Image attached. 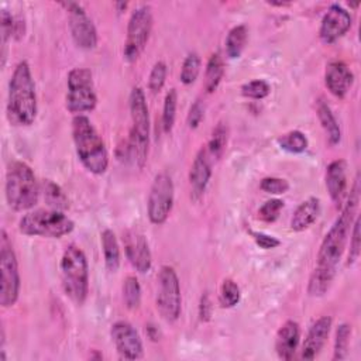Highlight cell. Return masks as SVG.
<instances>
[{
	"label": "cell",
	"instance_id": "1",
	"mask_svg": "<svg viewBox=\"0 0 361 361\" xmlns=\"http://www.w3.org/2000/svg\"><path fill=\"white\" fill-rule=\"evenodd\" d=\"M358 193L360 192L357 179L345 204L341 209V213L326 233L317 251V262L307 282V293L312 298L324 296L336 278L337 267L345 250L351 227L355 219Z\"/></svg>",
	"mask_w": 361,
	"mask_h": 361
},
{
	"label": "cell",
	"instance_id": "2",
	"mask_svg": "<svg viewBox=\"0 0 361 361\" xmlns=\"http://www.w3.org/2000/svg\"><path fill=\"white\" fill-rule=\"evenodd\" d=\"M7 118L14 126H31L38 113L35 83L27 61H20L8 80Z\"/></svg>",
	"mask_w": 361,
	"mask_h": 361
},
{
	"label": "cell",
	"instance_id": "3",
	"mask_svg": "<svg viewBox=\"0 0 361 361\" xmlns=\"http://www.w3.org/2000/svg\"><path fill=\"white\" fill-rule=\"evenodd\" d=\"M72 138L78 159L93 175H103L109 168V152L102 135L85 116L72 120Z\"/></svg>",
	"mask_w": 361,
	"mask_h": 361
},
{
	"label": "cell",
	"instance_id": "4",
	"mask_svg": "<svg viewBox=\"0 0 361 361\" xmlns=\"http://www.w3.org/2000/svg\"><path fill=\"white\" fill-rule=\"evenodd\" d=\"M41 186L32 168L23 161H13L6 172L4 193L10 209L25 212L38 203Z\"/></svg>",
	"mask_w": 361,
	"mask_h": 361
},
{
	"label": "cell",
	"instance_id": "5",
	"mask_svg": "<svg viewBox=\"0 0 361 361\" xmlns=\"http://www.w3.org/2000/svg\"><path fill=\"white\" fill-rule=\"evenodd\" d=\"M131 130L128 135L127 152L135 166L142 168L148 159L149 149V114L144 90L138 86L133 87L128 99Z\"/></svg>",
	"mask_w": 361,
	"mask_h": 361
},
{
	"label": "cell",
	"instance_id": "6",
	"mask_svg": "<svg viewBox=\"0 0 361 361\" xmlns=\"http://www.w3.org/2000/svg\"><path fill=\"white\" fill-rule=\"evenodd\" d=\"M61 281L65 295L76 305H83L89 293V264L85 252L75 244L65 248L61 264Z\"/></svg>",
	"mask_w": 361,
	"mask_h": 361
},
{
	"label": "cell",
	"instance_id": "7",
	"mask_svg": "<svg viewBox=\"0 0 361 361\" xmlns=\"http://www.w3.org/2000/svg\"><path fill=\"white\" fill-rule=\"evenodd\" d=\"M75 228V223L61 210H32L18 221V230L24 235L61 238Z\"/></svg>",
	"mask_w": 361,
	"mask_h": 361
},
{
	"label": "cell",
	"instance_id": "8",
	"mask_svg": "<svg viewBox=\"0 0 361 361\" xmlns=\"http://www.w3.org/2000/svg\"><path fill=\"white\" fill-rule=\"evenodd\" d=\"M68 111L75 116L92 111L97 104V96L93 86V76L87 68H73L66 78Z\"/></svg>",
	"mask_w": 361,
	"mask_h": 361
},
{
	"label": "cell",
	"instance_id": "9",
	"mask_svg": "<svg viewBox=\"0 0 361 361\" xmlns=\"http://www.w3.org/2000/svg\"><path fill=\"white\" fill-rule=\"evenodd\" d=\"M155 305L164 320L173 323L180 316L182 295L176 271L169 265H162L157 276Z\"/></svg>",
	"mask_w": 361,
	"mask_h": 361
},
{
	"label": "cell",
	"instance_id": "10",
	"mask_svg": "<svg viewBox=\"0 0 361 361\" xmlns=\"http://www.w3.org/2000/svg\"><path fill=\"white\" fill-rule=\"evenodd\" d=\"M0 272H1L0 305L3 307H11L16 305L18 299L21 279H20L17 257L6 230H1V237H0Z\"/></svg>",
	"mask_w": 361,
	"mask_h": 361
},
{
	"label": "cell",
	"instance_id": "11",
	"mask_svg": "<svg viewBox=\"0 0 361 361\" xmlns=\"http://www.w3.org/2000/svg\"><path fill=\"white\" fill-rule=\"evenodd\" d=\"M152 30V13L151 7L147 4H142L137 7L127 24V37L124 42L123 56L127 62H135L142 51L145 49V45L149 39Z\"/></svg>",
	"mask_w": 361,
	"mask_h": 361
},
{
	"label": "cell",
	"instance_id": "12",
	"mask_svg": "<svg viewBox=\"0 0 361 361\" xmlns=\"http://www.w3.org/2000/svg\"><path fill=\"white\" fill-rule=\"evenodd\" d=\"M175 186L172 178L166 172L158 173L149 188L147 199V214L152 224H164L173 207Z\"/></svg>",
	"mask_w": 361,
	"mask_h": 361
},
{
	"label": "cell",
	"instance_id": "13",
	"mask_svg": "<svg viewBox=\"0 0 361 361\" xmlns=\"http://www.w3.org/2000/svg\"><path fill=\"white\" fill-rule=\"evenodd\" d=\"M61 6H63L68 11L69 31L75 45L86 51L96 48L97 31L85 8L76 1H62Z\"/></svg>",
	"mask_w": 361,
	"mask_h": 361
},
{
	"label": "cell",
	"instance_id": "14",
	"mask_svg": "<svg viewBox=\"0 0 361 361\" xmlns=\"http://www.w3.org/2000/svg\"><path fill=\"white\" fill-rule=\"evenodd\" d=\"M111 341L121 358L138 360L144 355V345L138 331L124 320H118L111 324L110 329Z\"/></svg>",
	"mask_w": 361,
	"mask_h": 361
},
{
	"label": "cell",
	"instance_id": "15",
	"mask_svg": "<svg viewBox=\"0 0 361 361\" xmlns=\"http://www.w3.org/2000/svg\"><path fill=\"white\" fill-rule=\"evenodd\" d=\"M353 18L350 13L340 4H331L320 21L319 37L322 42L330 45L340 39L351 28Z\"/></svg>",
	"mask_w": 361,
	"mask_h": 361
},
{
	"label": "cell",
	"instance_id": "16",
	"mask_svg": "<svg viewBox=\"0 0 361 361\" xmlns=\"http://www.w3.org/2000/svg\"><path fill=\"white\" fill-rule=\"evenodd\" d=\"M124 250L127 259L140 274H145L151 269L152 255L145 237L134 230H130L124 234Z\"/></svg>",
	"mask_w": 361,
	"mask_h": 361
},
{
	"label": "cell",
	"instance_id": "17",
	"mask_svg": "<svg viewBox=\"0 0 361 361\" xmlns=\"http://www.w3.org/2000/svg\"><path fill=\"white\" fill-rule=\"evenodd\" d=\"M212 178V158L206 148H200L192 162L189 171L190 196L193 200H199L209 185Z\"/></svg>",
	"mask_w": 361,
	"mask_h": 361
},
{
	"label": "cell",
	"instance_id": "18",
	"mask_svg": "<svg viewBox=\"0 0 361 361\" xmlns=\"http://www.w3.org/2000/svg\"><path fill=\"white\" fill-rule=\"evenodd\" d=\"M354 82L351 69L341 61H331L324 71V83L327 90L337 99H344Z\"/></svg>",
	"mask_w": 361,
	"mask_h": 361
},
{
	"label": "cell",
	"instance_id": "19",
	"mask_svg": "<svg viewBox=\"0 0 361 361\" xmlns=\"http://www.w3.org/2000/svg\"><path fill=\"white\" fill-rule=\"evenodd\" d=\"M331 324L333 319L330 316H322L310 326L302 345V358L314 360L319 355L329 338Z\"/></svg>",
	"mask_w": 361,
	"mask_h": 361
},
{
	"label": "cell",
	"instance_id": "20",
	"mask_svg": "<svg viewBox=\"0 0 361 361\" xmlns=\"http://www.w3.org/2000/svg\"><path fill=\"white\" fill-rule=\"evenodd\" d=\"M326 188L330 199L340 206L347 190V162L341 158L331 161L326 168Z\"/></svg>",
	"mask_w": 361,
	"mask_h": 361
},
{
	"label": "cell",
	"instance_id": "21",
	"mask_svg": "<svg viewBox=\"0 0 361 361\" xmlns=\"http://www.w3.org/2000/svg\"><path fill=\"white\" fill-rule=\"evenodd\" d=\"M300 340V327L295 320H286L278 330L275 337V350L281 360L293 358Z\"/></svg>",
	"mask_w": 361,
	"mask_h": 361
},
{
	"label": "cell",
	"instance_id": "22",
	"mask_svg": "<svg viewBox=\"0 0 361 361\" xmlns=\"http://www.w3.org/2000/svg\"><path fill=\"white\" fill-rule=\"evenodd\" d=\"M320 214V200L314 196L303 200L290 217V230L303 231L309 228Z\"/></svg>",
	"mask_w": 361,
	"mask_h": 361
},
{
	"label": "cell",
	"instance_id": "23",
	"mask_svg": "<svg viewBox=\"0 0 361 361\" xmlns=\"http://www.w3.org/2000/svg\"><path fill=\"white\" fill-rule=\"evenodd\" d=\"M316 113H317L319 121L322 124V128L324 130L329 144L337 145L341 140V128H340L338 121H337L336 116L333 114L330 106L324 102L323 97L317 99V102H316Z\"/></svg>",
	"mask_w": 361,
	"mask_h": 361
},
{
	"label": "cell",
	"instance_id": "24",
	"mask_svg": "<svg viewBox=\"0 0 361 361\" xmlns=\"http://www.w3.org/2000/svg\"><path fill=\"white\" fill-rule=\"evenodd\" d=\"M100 241L104 257V265L107 271L116 272L120 267V247L116 234L110 228H106L100 234Z\"/></svg>",
	"mask_w": 361,
	"mask_h": 361
},
{
	"label": "cell",
	"instance_id": "25",
	"mask_svg": "<svg viewBox=\"0 0 361 361\" xmlns=\"http://www.w3.org/2000/svg\"><path fill=\"white\" fill-rule=\"evenodd\" d=\"M224 75V62L220 52H214L210 55L206 69H204V80L203 87L206 93H213L217 90Z\"/></svg>",
	"mask_w": 361,
	"mask_h": 361
},
{
	"label": "cell",
	"instance_id": "26",
	"mask_svg": "<svg viewBox=\"0 0 361 361\" xmlns=\"http://www.w3.org/2000/svg\"><path fill=\"white\" fill-rule=\"evenodd\" d=\"M41 190L44 193V200L45 203L54 209V210H66L69 207V200L68 196L65 195V192L62 190V188L55 183L51 179H44L41 182Z\"/></svg>",
	"mask_w": 361,
	"mask_h": 361
},
{
	"label": "cell",
	"instance_id": "27",
	"mask_svg": "<svg viewBox=\"0 0 361 361\" xmlns=\"http://www.w3.org/2000/svg\"><path fill=\"white\" fill-rule=\"evenodd\" d=\"M247 37H248V31H247V27L243 24L235 25L228 31L226 37V54L230 59H235L241 56L245 48Z\"/></svg>",
	"mask_w": 361,
	"mask_h": 361
},
{
	"label": "cell",
	"instance_id": "28",
	"mask_svg": "<svg viewBox=\"0 0 361 361\" xmlns=\"http://www.w3.org/2000/svg\"><path fill=\"white\" fill-rule=\"evenodd\" d=\"M227 140H228V128H227V124L224 123H219L213 131H212V135H210V140L207 142V152L210 155L212 159H220L224 149H226V145H227Z\"/></svg>",
	"mask_w": 361,
	"mask_h": 361
},
{
	"label": "cell",
	"instance_id": "29",
	"mask_svg": "<svg viewBox=\"0 0 361 361\" xmlns=\"http://www.w3.org/2000/svg\"><path fill=\"white\" fill-rule=\"evenodd\" d=\"M278 144L283 151L290 154H302L307 149L309 141L306 135L299 130H292L278 138Z\"/></svg>",
	"mask_w": 361,
	"mask_h": 361
},
{
	"label": "cell",
	"instance_id": "30",
	"mask_svg": "<svg viewBox=\"0 0 361 361\" xmlns=\"http://www.w3.org/2000/svg\"><path fill=\"white\" fill-rule=\"evenodd\" d=\"M200 65H202V59L197 52L188 54L186 58L183 59V63L180 68V75H179L180 82L186 86L195 83V80L197 79L199 72H200Z\"/></svg>",
	"mask_w": 361,
	"mask_h": 361
},
{
	"label": "cell",
	"instance_id": "31",
	"mask_svg": "<svg viewBox=\"0 0 361 361\" xmlns=\"http://www.w3.org/2000/svg\"><path fill=\"white\" fill-rule=\"evenodd\" d=\"M176 107H178V93L172 87L166 92L162 107V127L165 133H171L173 128V123L176 118Z\"/></svg>",
	"mask_w": 361,
	"mask_h": 361
},
{
	"label": "cell",
	"instance_id": "32",
	"mask_svg": "<svg viewBox=\"0 0 361 361\" xmlns=\"http://www.w3.org/2000/svg\"><path fill=\"white\" fill-rule=\"evenodd\" d=\"M123 300L127 309L134 310L141 305V286L135 276L130 275L123 282Z\"/></svg>",
	"mask_w": 361,
	"mask_h": 361
},
{
	"label": "cell",
	"instance_id": "33",
	"mask_svg": "<svg viewBox=\"0 0 361 361\" xmlns=\"http://www.w3.org/2000/svg\"><path fill=\"white\" fill-rule=\"evenodd\" d=\"M350 337H351V326L347 323L338 324L336 330V338H334L333 360H344L347 357Z\"/></svg>",
	"mask_w": 361,
	"mask_h": 361
},
{
	"label": "cell",
	"instance_id": "34",
	"mask_svg": "<svg viewBox=\"0 0 361 361\" xmlns=\"http://www.w3.org/2000/svg\"><path fill=\"white\" fill-rule=\"evenodd\" d=\"M240 298H241V292H240L238 285L233 279H230V278L224 279L221 282L220 293H219L220 306L226 307V309L234 307L240 302Z\"/></svg>",
	"mask_w": 361,
	"mask_h": 361
},
{
	"label": "cell",
	"instance_id": "35",
	"mask_svg": "<svg viewBox=\"0 0 361 361\" xmlns=\"http://www.w3.org/2000/svg\"><path fill=\"white\" fill-rule=\"evenodd\" d=\"M0 21H1V65L4 66L8 41L14 37V32H16V20L10 11L1 10Z\"/></svg>",
	"mask_w": 361,
	"mask_h": 361
},
{
	"label": "cell",
	"instance_id": "36",
	"mask_svg": "<svg viewBox=\"0 0 361 361\" xmlns=\"http://www.w3.org/2000/svg\"><path fill=\"white\" fill-rule=\"evenodd\" d=\"M269 93H271V86L264 79L250 80L241 86V94L248 99L261 100V99H265Z\"/></svg>",
	"mask_w": 361,
	"mask_h": 361
},
{
	"label": "cell",
	"instance_id": "37",
	"mask_svg": "<svg viewBox=\"0 0 361 361\" xmlns=\"http://www.w3.org/2000/svg\"><path fill=\"white\" fill-rule=\"evenodd\" d=\"M166 75H168V66L164 61H158L154 63L149 76H148V89L152 93H158L166 80Z\"/></svg>",
	"mask_w": 361,
	"mask_h": 361
},
{
	"label": "cell",
	"instance_id": "38",
	"mask_svg": "<svg viewBox=\"0 0 361 361\" xmlns=\"http://www.w3.org/2000/svg\"><path fill=\"white\" fill-rule=\"evenodd\" d=\"M350 235L351 237H350V248H348L347 265H353L358 259L360 251H361V235H360V219L358 217L354 219Z\"/></svg>",
	"mask_w": 361,
	"mask_h": 361
},
{
	"label": "cell",
	"instance_id": "39",
	"mask_svg": "<svg viewBox=\"0 0 361 361\" xmlns=\"http://www.w3.org/2000/svg\"><path fill=\"white\" fill-rule=\"evenodd\" d=\"M282 209H283V202L281 199H269L259 207L258 214L262 221L272 223L279 217V213Z\"/></svg>",
	"mask_w": 361,
	"mask_h": 361
},
{
	"label": "cell",
	"instance_id": "40",
	"mask_svg": "<svg viewBox=\"0 0 361 361\" xmlns=\"http://www.w3.org/2000/svg\"><path fill=\"white\" fill-rule=\"evenodd\" d=\"M261 190L271 193V195H282L288 192L289 189V182L283 178H276V176H267L259 182Z\"/></svg>",
	"mask_w": 361,
	"mask_h": 361
},
{
	"label": "cell",
	"instance_id": "41",
	"mask_svg": "<svg viewBox=\"0 0 361 361\" xmlns=\"http://www.w3.org/2000/svg\"><path fill=\"white\" fill-rule=\"evenodd\" d=\"M204 117V106L203 103L197 99L192 103V106L189 107V113H188V117H186V123H188V127L190 130H195L199 127V124L202 123Z\"/></svg>",
	"mask_w": 361,
	"mask_h": 361
},
{
	"label": "cell",
	"instance_id": "42",
	"mask_svg": "<svg viewBox=\"0 0 361 361\" xmlns=\"http://www.w3.org/2000/svg\"><path fill=\"white\" fill-rule=\"evenodd\" d=\"M251 235L255 241V244L262 248V250H272V248H276L278 245H281V241L274 237V235H269L267 233H262V231H251Z\"/></svg>",
	"mask_w": 361,
	"mask_h": 361
},
{
	"label": "cell",
	"instance_id": "43",
	"mask_svg": "<svg viewBox=\"0 0 361 361\" xmlns=\"http://www.w3.org/2000/svg\"><path fill=\"white\" fill-rule=\"evenodd\" d=\"M212 300H210V296L207 292H204L200 298V302H199V319L202 322H207L210 320V316H212Z\"/></svg>",
	"mask_w": 361,
	"mask_h": 361
},
{
	"label": "cell",
	"instance_id": "44",
	"mask_svg": "<svg viewBox=\"0 0 361 361\" xmlns=\"http://www.w3.org/2000/svg\"><path fill=\"white\" fill-rule=\"evenodd\" d=\"M145 333H147V336H148L152 341H158V340L161 338V333H159L158 327H157L155 324H152V323H149V324L145 326Z\"/></svg>",
	"mask_w": 361,
	"mask_h": 361
},
{
	"label": "cell",
	"instance_id": "45",
	"mask_svg": "<svg viewBox=\"0 0 361 361\" xmlns=\"http://www.w3.org/2000/svg\"><path fill=\"white\" fill-rule=\"evenodd\" d=\"M271 6H279V7H283V6H289L290 3H283V1H269Z\"/></svg>",
	"mask_w": 361,
	"mask_h": 361
}]
</instances>
